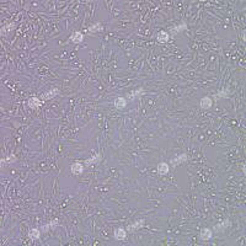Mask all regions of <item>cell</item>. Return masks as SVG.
<instances>
[{
	"label": "cell",
	"mask_w": 246,
	"mask_h": 246,
	"mask_svg": "<svg viewBox=\"0 0 246 246\" xmlns=\"http://www.w3.org/2000/svg\"><path fill=\"white\" fill-rule=\"evenodd\" d=\"M143 225H144V220H138V222H135V223H133V224H131V225H128V228H127V232L137 231L138 229H140Z\"/></svg>",
	"instance_id": "1"
},
{
	"label": "cell",
	"mask_w": 246,
	"mask_h": 246,
	"mask_svg": "<svg viewBox=\"0 0 246 246\" xmlns=\"http://www.w3.org/2000/svg\"><path fill=\"white\" fill-rule=\"evenodd\" d=\"M186 160H187V155H186V154H181V155H177L176 158H174V159L171 160V164H172V166H177V165H180V164L185 162Z\"/></svg>",
	"instance_id": "2"
},
{
	"label": "cell",
	"mask_w": 246,
	"mask_h": 246,
	"mask_svg": "<svg viewBox=\"0 0 246 246\" xmlns=\"http://www.w3.org/2000/svg\"><path fill=\"white\" fill-rule=\"evenodd\" d=\"M126 105H127V99H124V97H117V99L114 100V106H116V108L122 110V108L126 107Z\"/></svg>",
	"instance_id": "3"
},
{
	"label": "cell",
	"mask_w": 246,
	"mask_h": 246,
	"mask_svg": "<svg viewBox=\"0 0 246 246\" xmlns=\"http://www.w3.org/2000/svg\"><path fill=\"white\" fill-rule=\"evenodd\" d=\"M186 29H187V25H186V23H181V25L176 26V27H171V29H170V32H171V35H177V33H180V32L185 31Z\"/></svg>",
	"instance_id": "4"
},
{
	"label": "cell",
	"mask_w": 246,
	"mask_h": 246,
	"mask_svg": "<svg viewBox=\"0 0 246 246\" xmlns=\"http://www.w3.org/2000/svg\"><path fill=\"white\" fill-rule=\"evenodd\" d=\"M201 107L207 110V108H211L212 107V99L208 97V96H205L201 100Z\"/></svg>",
	"instance_id": "5"
},
{
	"label": "cell",
	"mask_w": 246,
	"mask_h": 246,
	"mask_svg": "<svg viewBox=\"0 0 246 246\" xmlns=\"http://www.w3.org/2000/svg\"><path fill=\"white\" fill-rule=\"evenodd\" d=\"M127 236V231L123 229V228H120L114 231V239H117V240H123L124 238Z\"/></svg>",
	"instance_id": "6"
},
{
	"label": "cell",
	"mask_w": 246,
	"mask_h": 246,
	"mask_svg": "<svg viewBox=\"0 0 246 246\" xmlns=\"http://www.w3.org/2000/svg\"><path fill=\"white\" fill-rule=\"evenodd\" d=\"M83 170H84V167H83V165H81L80 162H74V164L71 165V172L75 174V175L81 174Z\"/></svg>",
	"instance_id": "7"
},
{
	"label": "cell",
	"mask_w": 246,
	"mask_h": 246,
	"mask_svg": "<svg viewBox=\"0 0 246 246\" xmlns=\"http://www.w3.org/2000/svg\"><path fill=\"white\" fill-rule=\"evenodd\" d=\"M158 172H159V175H166L169 172V165L166 162H160L158 165Z\"/></svg>",
	"instance_id": "8"
},
{
	"label": "cell",
	"mask_w": 246,
	"mask_h": 246,
	"mask_svg": "<svg viewBox=\"0 0 246 246\" xmlns=\"http://www.w3.org/2000/svg\"><path fill=\"white\" fill-rule=\"evenodd\" d=\"M29 106L31 107V108H38V107H40L41 105H42V103H41V101L40 100H38L37 97H31L30 100H29Z\"/></svg>",
	"instance_id": "9"
},
{
	"label": "cell",
	"mask_w": 246,
	"mask_h": 246,
	"mask_svg": "<svg viewBox=\"0 0 246 246\" xmlns=\"http://www.w3.org/2000/svg\"><path fill=\"white\" fill-rule=\"evenodd\" d=\"M83 38H84V35H83L81 32H75V33L71 36L70 41L74 42V43H80V42L83 41Z\"/></svg>",
	"instance_id": "10"
},
{
	"label": "cell",
	"mask_w": 246,
	"mask_h": 246,
	"mask_svg": "<svg viewBox=\"0 0 246 246\" xmlns=\"http://www.w3.org/2000/svg\"><path fill=\"white\" fill-rule=\"evenodd\" d=\"M58 93H59L58 89H53V90H50L49 93L43 94V95H42V99H43V100H49V99H52V97H54L56 95H58Z\"/></svg>",
	"instance_id": "11"
},
{
	"label": "cell",
	"mask_w": 246,
	"mask_h": 246,
	"mask_svg": "<svg viewBox=\"0 0 246 246\" xmlns=\"http://www.w3.org/2000/svg\"><path fill=\"white\" fill-rule=\"evenodd\" d=\"M201 239L204 240V241L212 239V230H211V229H204V230L201 232Z\"/></svg>",
	"instance_id": "12"
},
{
	"label": "cell",
	"mask_w": 246,
	"mask_h": 246,
	"mask_svg": "<svg viewBox=\"0 0 246 246\" xmlns=\"http://www.w3.org/2000/svg\"><path fill=\"white\" fill-rule=\"evenodd\" d=\"M100 160H101V155H100V154H96L95 156L87 159V160L85 161V165H86V166H90V165H93V164H95V162H99Z\"/></svg>",
	"instance_id": "13"
},
{
	"label": "cell",
	"mask_w": 246,
	"mask_h": 246,
	"mask_svg": "<svg viewBox=\"0 0 246 246\" xmlns=\"http://www.w3.org/2000/svg\"><path fill=\"white\" fill-rule=\"evenodd\" d=\"M229 225H230V223H229L228 220H225V222H223V223H220V224H217V225L214 226V231H224Z\"/></svg>",
	"instance_id": "14"
},
{
	"label": "cell",
	"mask_w": 246,
	"mask_h": 246,
	"mask_svg": "<svg viewBox=\"0 0 246 246\" xmlns=\"http://www.w3.org/2000/svg\"><path fill=\"white\" fill-rule=\"evenodd\" d=\"M158 41L159 42H167L169 41V33L162 31V32H159L158 35Z\"/></svg>",
	"instance_id": "15"
},
{
	"label": "cell",
	"mask_w": 246,
	"mask_h": 246,
	"mask_svg": "<svg viewBox=\"0 0 246 246\" xmlns=\"http://www.w3.org/2000/svg\"><path fill=\"white\" fill-rule=\"evenodd\" d=\"M102 30H103V27H102L101 23H95V25H93V26H90L87 31L91 33V32H97V31H102Z\"/></svg>",
	"instance_id": "16"
},
{
	"label": "cell",
	"mask_w": 246,
	"mask_h": 246,
	"mask_svg": "<svg viewBox=\"0 0 246 246\" xmlns=\"http://www.w3.org/2000/svg\"><path fill=\"white\" fill-rule=\"evenodd\" d=\"M57 225H58V220H57V219H54V220H53V222H50L49 224H46V225L41 226V230H42V231H47L48 229L54 228V226H57Z\"/></svg>",
	"instance_id": "17"
},
{
	"label": "cell",
	"mask_w": 246,
	"mask_h": 246,
	"mask_svg": "<svg viewBox=\"0 0 246 246\" xmlns=\"http://www.w3.org/2000/svg\"><path fill=\"white\" fill-rule=\"evenodd\" d=\"M40 234H41V232H40V230H38V229H32L30 231V238L31 239H38V238H40Z\"/></svg>",
	"instance_id": "18"
},
{
	"label": "cell",
	"mask_w": 246,
	"mask_h": 246,
	"mask_svg": "<svg viewBox=\"0 0 246 246\" xmlns=\"http://www.w3.org/2000/svg\"><path fill=\"white\" fill-rule=\"evenodd\" d=\"M15 160H16L15 155H10V156H8V158H6V160H2V162H3L2 165H4V162H5V161H6V164H10V162H14Z\"/></svg>",
	"instance_id": "19"
}]
</instances>
